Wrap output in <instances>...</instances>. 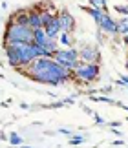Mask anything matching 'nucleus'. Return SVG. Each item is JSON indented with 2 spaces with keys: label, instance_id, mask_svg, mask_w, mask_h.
<instances>
[{
  "label": "nucleus",
  "instance_id": "nucleus-1",
  "mask_svg": "<svg viewBox=\"0 0 128 148\" xmlns=\"http://www.w3.org/2000/svg\"><path fill=\"white\" fill-rule=\"evenodd\" d=\"M19 71L40 84H50V86H59V84H64L68 81H75L73 70H66V68L59 66L53 59H48V57L35 59L28 68Z\"/></svg>",
  "mask_w": 128,
  "mask_h": 148
},
{
  "label": "nucleus",
  "instance_id": "nucleus-2",
  "mask_svg": "<svg viewBox=\"0 0 128 148\" xmlns=\"http://www.w3.org/2000/svg\"><path fill=\"white\" fill-rule=\"evenodd\" d=\"M6 49V57L11 68L15 70H24L31 64L35 59L46 57L42 46L39 44H26V42H15V44H8L4 46Z\"/></svg>",
  "mask_w": 128,
  "mask_h": 148
},
{
  "label": "nucleus",
  "instance_id": "nucleus-3",
  "mask_svg": "<svg viewBox=\"0 0 128 148\" xmlns=\"http://www.w3.org/2000/svg\"><path fill=\"white\" fill-rule=\"evenodd\" d=\"M15 42L33 44V29L30 26H20V24H15V22L8 20L6 33H4V46L15 44Z\"/></svg>",
  "mask_w": 128,
  "mask_h": 148
},
{
  "label": "nucleus",
  "instance_id": "nucleus-4",
  "mask_svg": "<svg viewBox=\"0 0 128 148\" xmlns=\"http://www.w3.org/2000/svg\"><path fill=\"white\" fill-rule=\"evenodd\" d=\"M59 66L66 68V70H77V66L81 64V59H79V49H75L73 46L72 48H59L51 57Z\"/></svg>",
  "mask_w": 128,
  "mask_h": 148
},
{
  "label": "nucleus",
  "instance_id": "nucleus-5",
  "mask_svg": "<svg viewBox=\"0 0 128 148\" xmlns=\"http://www.w3.org/2000/svg\"><path fill=\"white\" fill-rule=\"evenodd\" d=\"M101 73V64H88V62H81L75 70V81L79 84H92L99 79Z\"/></svg>",
  "mask_w": 128,
  "mask_h": 148
},
{
  "label": "nucleus",
  "instance_id": "nucleus-6",
  "mask_svg": "<svg viewBox=\"0 0 128 148\" xmlns=\"http://www.w3.org/2000/svg\"><path fill=\"white\" fill-rule=\"evenodd\" d=\"M79 59L81 62H88V64H101V51L95 44H84L79 49Z\"/></svg>",
  "mask_w": 128,
  "mask_h": 148
},
{
  "label": "nucleus",
  "instance_id": "nucleus-7",
  "mask_svg": "<svg viewBox=\"0 0 128 148\" xmlns=\"http://www.w3.org/2000/svg\"><path fill=\"white\" fill-rule=\"evenodd\" d=\"M99 29H101L103 33H106V35H117L119 29H117V20H114L112 16H110V13H103L101 20H99Z\"/></svg>",
  "mask_w": 128,
  "mask_h": 148
},
{
  "label": "nucleus",
  "instance_id": "nucleus-8",
  "mask_svg": "<svg viewBox=\"0 0 128 148\" xmlns=\"http://www.w3.org/2000/svg\"><path fill=\"white\" fill-rule=\"evenodd\" d=\"M57 18H59V24H61V31L64 33H73L75 31V18L72 16V13L66 9H62L57 13Z\"/></svg>",
  "mask_w": 128,
  "mask_h": 148
},
{
  "label": "nucleus",
  "instance_id": "nucleus-9",
  "mask_svg": "<svg viewBox=\"0 0 128 148\" xmlns=\"http://www.w3.org/2000/svg\"><path fill=\"white\" fill-rule=\"evenodd\" d=\"M11 22L20 26H30V9H17L13 15L9 16Z\"/></svg>",
  "mask_w": 128,
  "mask_h": 148
},
{
  "label": "nucleus",
  "instance_id": "nucleus-10",
  "mask_svg": "<svg viewBox=\"0 0 128 148\" xmlns=\"http://www.w3.org/2000/svg\"><path fill=\"white\" fill-rule=\"evenodd\" d=\"M44 31H46V35H48V38H53V40L61 35V24H59V18H57V15L53 16V20H51L50 24L44 27Z\"/></svg>",
  "mask_w": 128,
  "mask_h": 148
},
{
  "label": "nucleus",
  "instance_id": "nucleus-11",
  "mask_svg": "<svg viewBox=\"0 0 128 148\" xmlns=\"http://www.w3.org/2000/svg\"><path fill=\"white\" fill-rule=\"evenodd\" d=\"M30 27H31L33 31L42 27V22H40V13H39V9H35V5H33V8H30Z\"/></svg>",
  "mask_w": 128,
  "mask_h": 148
},
{
  "label": "nucleus",
  "instance_id": "nucleus-12",
  "mask_svg": "<svg viewBox=\"0 0 128 148\" xmlns=\"http://www.w3.org/2000/svg\"><path fill=\"white\" fill-rule=\"evenodd\" d=\"M39 9V13H40V22H42V27H46L50 24L51 20H53V16L57 13H53V11H50L48 8H37Z\"/></svg>",
  "mask_w": 128,
  "mask_h": 148
},
{
  "label": "nucleus",
  "instance_id": "nucleus-13",
  "mask_svg": "<svg viewBox=\"0 0 128 148\" xmlns=\"http://www.w3.org/2000/svg\"><path fill=\"white\" fill-rule=\"evenodd\" d=\"M46 40H48V35H46L44 27H40V29H35L33 31V44H39V46H44Z\"/></svg>",
  "mask_w": 128,
  "mask_h": 148
},
{
  "label": "nucleus",
  "instance_id": "nucleus-14",
  "mask_svg": "<svg viewBox=\"0 0 128 148\" xmlns=\"http://www.w3.org/2000/svg\"><path fill=\"white\" fill-rule=\"evenodd\" d=\"M57 38H59V44H61V46H64V48H72V46H73V37H72V33L61 31V35L57 37Z\"/></svg>",
  "mask_w": 128,
  "mask_h": 148
},
{
  "label": "nucleus",
  "instance_id": "nucleus-15",
  "mask_svg": "<svg viewBox=\"0 0 128 148\" xmlns=\"http://www.w3.org/2000/svg\"><path fill=\"white\" fill-rule=\"evenodd\" d=\"M83 9H84L86 13H88L92 18L97 22V24H99V20H101V16H103V13H104L103 9H99V8H92V5H90V8H83Z\"/></svg>",
  "mask_w": 128,
  "mask_h": 148
},
{
  "label": "nucleus",
  "instance_id": "nucleus-16",
  "mask_svg": "<svg viewBox=\"0 0 128 148\" xmlns=\"http://www.w3.org/2000/svg\"><path fill=\"white\" fill-rule=\"evenodd\" d=\"M117 29L121 35H128V16H121V20L117 22Z\"/></svg>",
  "mask_w": 128,
  "mask_h": 148
},
{
  "label": "nucleus",
  "instance_id": "nucleus-17",
  "mask_svg": "<svg viewBox=\"0 0 128 148\" xmlns=\"http://www.w3.org/2000/svg\"><path fill=\"white\" fill-rule=\"evenodd\" d=\"M90 5H92V8H99V9H103L104 13H108V4H106V0H90Z\"/></svg>",
  "mask_w": 128,
  "mask_h": 148
},
{
  "label": "nucleus",
  "instance_id": "nucleus-18",
  "mask_svg": "<svg viewBox=\"0 0 128 148\" xmlns=\"http://www.w3.org/2000/svg\"><path fill=\"white\" fill-rule=\"evenodd\" d=\"M9 143L13 145V146H20V145H22V137H20L17 132H13V134L9 135Z\"/></svg>",
  "mask_w": 128,
  "mask_h": 148
},
{
  "label": "nucleus",
  "instance_id": "nucleus-19",
  "mask_svg": "<svg viewBox=\"0 0 128 148\" xmlns=\"http://www.w3.org/2000/svg\"><path fill=\"white\" fill-rule=\"evenodd\" d=\"M84 135H72L70 137V145H81V143H84Z\"/></svg>",
  "mask_w": 128,
  "mask_h": 148
},
{
  "label": "nucleus",
  "instance_id": "nucleus-20",
  "mask_svg": "<svg viewBox=\"0 0 128 148\" xmlns=\"http://www.w3.org/2000/svg\"><path fill=\"white\" fill-rule=\"evenodd\" d=\"M115 11H117L121 16H128V5H121V4H117V5H115Z\"/></svg>",
  "mask_w": 128,
  "mask_h": 148
},
{
  "label": "nucleus",
  "instance_id": "nucleus-21",
  "mask_svg": "<svg viewBox=\"0 0 128 148\" xmlns=\"http://www.w3.org/2000/svg\"><path fill=\"white\" fill-rule=\"evenodd\" d=\"M92 99H94V101H101V102H108V104H115V101H112L110 97H94V95H92Z\"/></svg>",
  "mask_w": 128,
  "mask_h": 148
},
{
  "label": "nucleus",
  "instance_id": "nucleus-22",
  "mask_svg": "<svg viewBox=\"0 0 128 148\" xmlns=\"http://www.w3.org/2000/svg\"><path fill=\"white\" fill-rule=\"evenodd\" d=\"M117 84H119V86H126V88H128V77L123 75V77H121L119 81H117Z\"/></svg>",
  "mask_w": 128,
  "mask_h": 148
},
{
  "label": "nucleus",
  "instance_id": "nucleus-23",
  "mask_svg": "<svg viewBox=\"0 0 128 148\" xmlns=\"http://www.w3.org/2000/svg\"><path fill=\"white\" fill-rule=\"evenodd\" d=\"M94 119H95V124H106V123H104V119L101 115H97V113L94 115Z\"/></svg>",
  "mask_w": 128,
  "mask_h": 148
},
{
  "label": "nucleus",
  "instance_id": "nucleus-24",
  "mask_svg": "<svg viewBox=\"0 0 128 148\" xmlns=\"http://www.w3.org/2000/svg\"><path fill=\"white\" fill-rule=\"evenodd\" d=\"M99 92H101V93H110V92H112V86H104V88L99 90Z\"/></svg>",
  "mask_w": 128,
  "mask_h": 148
},
{
  "label": "nucleus",
  "instance_id": "nucleus-25",
  "mask_svg": "<svg viewBox=\"0 0 128 148\" xmlns=\"http://www.w3.org/2000/svg\"><path fill=\"white\" fill-rule=\"evenodd\" d=\"M59 134H64V135H68V137H72V132H70V130H64V128L59 130Z\"/></svg>",
  "mask_w": 128,
  "mask_h": 148
},
{
  "label": "nucleus",
  "instance_id": "nucleus-26",
  "mask_svg": "<svg viewBox=\"0 0 128 148\" xmlns=\"http://www.w3.org/2000/svg\"><path fill=\"white\" fill-rule=\"evenodd\" d=\"M108 126L110 128H117V126H121V123H108Z\"/></svg>",
  "mask_w": 128,
  "mask_h": 148
},
{
  "label": "nucleus",
  "instance_id": "nucleus-27",
  "mask_svg": "<svg viewBox=\"0 0 128 148\" xmlns=\"http://www.w3.org/2000/svg\"><path fill=\"white\" fill-rule=\"evenodd\" d=\"M123 44H125V46H128V35L123 37Z\"/></svg>",
  "mask_w": 128,
  "mask_h": 148
},
{
  "label": "nucleus",
  "instance_id": "nucleus-28",
  "mask_svg": "<svg viewBox=\"0 0 128 148\" xmlns=\"http://www.w3.org/2000/svg\"><path fill=\"white\" fill-rule=\"evenodd\" d=\"M112 134H114V135H117V137H121V135H123V134H121V132H119V130H114V132H112Z\"/></svg>",
  "mask_w": 128,
  "mask_h": 148
},
{
  "label": "nucleus",
  "instance_id": "nucleus-29",
  "mask_svg": "<svg viewBox=\"0 0 128 148\" xmlns=\"http://www.w3.org/2000/svg\"><path fill=\"white\" fill-rule=\"evenodd\" d=\"M125 68H126V71H128V57H126V62H125Z\"/></svg>",
  "mask_w": 128,
  "mask_h": 148
},
{
  "label": "nucleus",
  "instance_id": "nucleus-30",
  "mask_svg": "<svg viewBox=\"0 0 128 148\" xmlns=\"http://www.w3.org/2000/svg\"><path fill=\"white\" fill-rule=\"evenodd\" d=\"M20 148H31V146H20Z\"/></svg>",
  "mask_w": 128,
  "mask_h": 148
}]
</instances>
